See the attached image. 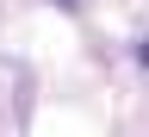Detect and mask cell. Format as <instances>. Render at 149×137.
<instances>
[{
	"label": "cell",
	"mask_w": 149,
	"mask_h": 137,
	"mask_svg": "<svg viewBox=\"0 0 149 137\" xmlns=\"http://www.w3.org/2000/svg\"><path fill=\"white\" fill-rule=\"evenodd\" d=\"M143 63H149V37H143Z\"/></svg>",
	"instance_id": "6da1fadb"
},
{
	"label": "cell",
	"mask_w": 149,
	"mask_h": 137,
	"mask_svg": "<svg viewBox=\"0 0 149 137\" xmlns=\"http://www.w3.org/2000/svg\"><path fill=\"white\" fill-rule=\"evenodd\" d=\"M56 6H74V0H56Z\"/></svg>",
	"instance_id": "7a4b0ae2"
}]
</instances>
